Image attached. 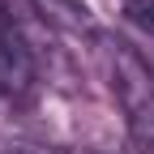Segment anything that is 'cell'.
<instances>
[{
    "label": "cell",
    "instance_id": "obj_1",
    "mask_svg": "<svg viewBox=\"0 0 154 154\" xmlns=\"http://www.w3.org/2000/svg\"><path fill=\"white\" fill-rule=\"evenodd\" d=\"M94 43H99L103 77H107L116 103H120V111H124V120L154 116V69H150V60L133 43H124V38H116L107 30L94 38Z\"/></svg>",
    "mask_w": 154,
    "mask_h": 154
},
{
    "label": "cell",
    "instance_id": "obj_2",
    "mask_svg": "<svg viewBox=\"0 0 154 154\" xmlns=\"http://www.w3.org/2000/svg\"><path fill=\"white\" fill-rule=\"evenodd\" d=\"M38 90V56L22 26L0 9V94L5 99H30Z\"/></svg>",
    "mask_w": 154,
    "mask_h": 154
},
{
    "label": "cell",
    "instance_id": "obj_3",
    "mask_svg": "<svg viewBox=\"0 0 154 154\" xmlns=\"http://www.w3.org/2000/svg\"><path fill=\"white\" fill-rule=\"evenodd\" d=\"M30 9L51 30H64V34H77V38H99L103 34L86 0H30Z\"/></svg>",
    "mask_w": 154,
    "mask_h": 154
},
{
    "label": "cell",
    "instance_id": "obj_4",
    "mask_svg": "<svg viewBox=\"0 0 154 154\" xmlns=\"http://www.w3.org/2000/svg\"><path fill=\"white\" fill-rule=\"evenodd\" d=\"M120 13L128 26H137L141 34L154 38V0H120Z\"/></svg>",
    "mask_w": 154,
    "mask_h": 154
},
{
    "label": "cell",
    "instance_id": "obj_5",
    "mask_svg": "<svg viewBox=\"0 0 154 154\" xmlns=\"http://www.w3.org/2000/svg\"><path fill=\"white\" fill-rule=\"evenodd\" d=\"M128 124V141L137 154H154V116H141V120H124Z\"/></svg>",
    "mask_w": 154,
    "mask_h": 154
},
{
    "label": "cell",
    "instance_id": "obj_6",
    "mask_svg": "<svg viewBox=\"0 0 154 154\" xmlns=\"http://www.w3.org/2000/svg\"><path fill=\"white\" fill-rule=\"evenodd\" d=\"M0 154H60V150H51L43 141H26V137H5L0 141Z\"/></svg>",
    "mask_w": 154,
    "mask_h": 154
},
{
    "label": "cell",
    "instance_id": "obj_7",
    "mask_svg": "<svg viewBox=\"0 0 154 154\" xmlns=\"http://www.w3.org/2000/svg\"><path fill=\"white\" fill-rule=\"evenodd\" d=\"M86 154H99V150H86Z\"/></svg>",
    "mask_w": 154,
    "mask_h": 154
}]
</instances>
